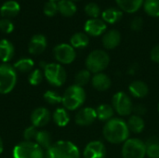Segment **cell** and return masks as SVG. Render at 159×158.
Returning a JSON list of instances; mask_svg holds the SVG:
<instances>
[{
  "instance_id": "1",
  "label": "cell",
  "mask_w": 159,
  "mask_h": 158,
  "mask_svg": "<svg viewBox=\"0 0 159 158\" xmlns=\"http://www.w3.org/2000/svg\"><path fill=\"white\" fill-rule=\"evenodd\" d=\"M129 133L127 122L118 117H114L107 121L102 129V135L105 141L112 144L124 143L129 138Z\"/></svg>"
},
{
  "instance_id": "2",
  "label": "cell",
  "mask_w": 159,
  "mask_h": 158,
  "mask_svg": "<svg viewBox=\"0 0 159 158\" xmlns=\"http://www.w3.org/2000/svg\"><path fill=\"white\" fill-rule=\"evenodd\" d=\"M46 158H80L78 147L69 141H59L47 150Z\"/></svg>"
},
{
  "instance_id": "3",
  "label": "cell",
  "mask_w": 159,
  "mask_h": 158,
  "mask_svg": "<svg viewBox=\"0 0 159 158\" xmlns=\"http://www.w3.org/2000/svg\"><path fill=\"white\" fill-rule=\"evenodd\" d=\"M86 101V91L75 84L68 87L62 95L61 103L68 111H75L80 108Z\"/></svg>"
},
{
  "instance_id": "4",
  "label": "cell",
  "mask_w": 159,
  "mask_h": 158,
  "mask_svg": "<svg viewBox=\"0 0 159 158\" xmlns=\"http://www.w3.org/2000/svg\"><path fill=\"white\" fill-rule=\"evenodd\" d=\"M110 63V57L105 50L95 49L86 59V68L91 74L102 73Z\"/></svg>"
},
{
  "instance_id": "5",
  "label": "cell",
  "mask_w": 159,
  "mask_h": 158,
  "mask_svg": "<svg viewBox=\"0 0 159 158\" xmlns=\"http://www.w3.org/2000/svg\"><path fill=\"white\" fill-rule=\"evenodd\" d=\"M13 158H45V153L35 142L25 141L14 147Z\"/></svg>"
},
{
  "instance_id": "6",
  "label": "cell",
  "mask_w": 159,
  "mask_h": 158,
  "mask_svg": "<svg viewBox=\"0 0 159 158\" xmlns=\"http://www.w3.org/2000/svg\"><path fill=\"white\" fill-rule=\"evenodd\" d=\"M17 71L8 63L0 64V94L9 93L16 86Z\"/></svg>"
},
{
  "instance_id": "7",
  "label": "cell",
  "mask_w": 159,
  "mask_h": 158,
  "mask_svg": "<svg viewBox=\"0 0 159 158\" xmlns=\"http://www.w3.org/2000/svg\"><path fill=\"white\" fill-rule=\"evenodd\" d=\"M44 77L53 87H61L67 78L63 66L60 63H47L44 68Z\"/></svg>"
},
{
  "instance_id": "8",
  "label": "cell",
  "mask_w": 159,
  "mask_h": 158,
  "mask_svg": "<svg viewBox=\"0 0 159 158\" xmlns=\"http://www.w3.org/2000/svg\"><path fill=\"white\" fill-rule=\"evenodd\" d=\"M123 158H144L146 156V145L138 138H129L122 145Z\"/></svg>"
},
{
  "instance_id": "9",
  "label": "cell",
  "mask_w": 159,
  "mask_h": 158,
  "mask_svg": "<svg viewBox=\"0 0 159 158\" xmlns=\"http://www.w3.org/2000/svg\"><path fill=\"white\" fill-rule=\"evenodd\" d=\"M133 102L129 95L126 92L118 91L112 99V106L115 112L120 116H129L132 114Z\"/></svg>"
},
{
  "instance_id": "10",
  "label": "cell",
  "mask_w": 159,
  "mask_h": 158,
  "mask_svg": "<svg viewBox=\"0 0 159 158\" xmlns=\"http://www.w3.org/2000/svg\"><path fill=\"white\" fill-rule=\"evenodd\" d=\"M54 58L60 64H70L76 58L75 49L69 44H59L53 49Z\"/></svg>"
},
{
  "instance_id": "11",
  "label": "cell",
  "mask_w": 159,
  "mask_h": 158,
  "mask_svg": "<svg viewBox=\"0 0 159 158\" xmlns=\"http://www.w3.org/2000/svg\"><path fill=\"white\" fill-rule=\"evenodd\" d=\"M84 158H105L106 147L101 141L89 142L83 151Z\"/></svg>"
},
{
  "instance_id": "12",
  "label": "cell",
  "mask_w": 159,
  "mask_h": 158,
  "mask_svg": "<svg viewBox=\"0 0 159 158\" xmlns=\"http://www.w3.org/2000/svg\"><path fill=\"white\" fill-rule=\"evenodd\" d=\"M97 119L96 110L92 107L81 108L75 115V121L78 126L88 127L92 125Z\"/></svg>"
},
{
  "instance_id": "13",
  "label": "cell",
  "mask_w": 159,
  "mask_h": 158,
  "mask_svg": "<svg viewBox=\"0 0 159 158\" xmlns=\"http://www.w3.org/2000/svg\"><path fill=\"white\" fill-rule=\"evenodd\" d=\"M85 33L90 36H100L106 32L107 24L101 19H89L84 25Z\"/></svg>"
},
{
  "instance_id": "14",
  "label": "cell",
  "mask_w": 159,
  "mask_h": 158,
  "mask_svg": "<svg viewBox=\"0 0 159 158\" xmlns=\"http://www.w3.org/2000/svg\"><path fill=\"white\" fill-rule=\"evenodd\" d=\"M51 118L50 112L45 107H38L31 115V122L34 127L41 128L46 126Z\"/></svg>"
},
{
  "instance_id": "15",
  "label": "cell",
  "mask_w": 159,
  "mask_h": 158,
  "mask_svg": "<svg viewBox=\"0 0 159 158\" xmlns=\"http://www.w3.org/2000/svg\"><path fill=\"white\" fill-rule=\"evenodd\" d=\"M122 40V36L119 31L117 30H109L103 34L102 36V45L106 49H114L117 47Z\"/></svg>"
},
{
  "instance_id": "16",
  "label": "cell",
  "mask_w": 159,
  "mask_h": 158,
  "mask_svg": "<svg viewBox=\"0 0 159 158\" xmlns=\"http://www.w3.org/2000/svg\"><path fill=\"white\" fill-rule=\"evenodd\" d=\"M47 46H48L47 38L43 34H37L31 38L28 46V50L32 55H38L41 54L43 51H45Z\"/></svg>"
},
{
  "instance_id": "17",
  "label": "cell",
  "mask_w": 159,
  "mask_h": 158,
  "mask_svg": "<svg viewBox=\"0 0 159 158\" xmlns=\"http://www.w3.org/2000/svg\"><path fill=\"white\" fill-rule=\"evenodd\" d=\"M91 85L92 87L101 92L106 91L111 88L112 85V80L111 78L104 73H99L95 74L92 78H91Z\"/></svg>"
},
{
  "instance_id": "18",
  "label": "cell",
  "mask_w": 159,
  "mask_h": 158,
  "mask_svg": "<svg viewBox=\"0 0 159 158\" xmlns=\"http://www.w3.org/2000/svg\"><path fill=\"white\" fill-rule=\"evenodd\" d=\"M129 94L136 99H143L149 93V88L147 84L141 80H135L129 86Z\"/></svg>"
},
{
  "instance_id": "19",
  "label": "cell",
  "mask_w": 159,
  "mask_h": 158,
  "mask_svg": "<svg viewBox=\"0 0 159 158\" xmlns=\"http://www.w3.org/2000/svg\"><path fill=\"white\" fill-rule=\"evenodd\" d=\"M20 10V4L17 1L14 0H8L6 1L0 7V14L5 19L13 18L19 14Z\"/></svg>"
},
{
  "instance_id": "20",
  "label": "cell",
  "mask_w": 159,
  "mask_h": 158,
  "mask_svg": "<svg viewBox=\"0 0 159 158\" xmlns=\"http://www.w3.org/2000/svg\"><path fill=\"white\" fill-rule=\"evenodd\" d=\"M118 8L127 13L137 12L142 6H143V0H116Z\"/></svg>"
},
{
  "instance_id": "21",
  "label": "cell",
  "mask_w": 159,
  "mask_h": 158,
  "mask_svg": "<svg viewBox=\"0 0 159 158\" xmlns=\"http://www.w3.org/2000/svg\"><path fill=\"white\" fill-rule=\"evenodd\" d=\"M14 52H15L14 46L9 40L7 39L0 40V60L4 63H7L13 58Z\"/></svg>"
},
{
  "instance_id": "22",
  "label": "cell",
  "mask_w": 159,
  "mask_h": 158,
  "mask_svg": "<svg viewBox=\"0 0 159 158\" xmlns=\"http://www.w3.org/2000/svg\"><path fill=\"white\" fill-rule=\"evenodd\" d=\"M96 115L97 119H99L102 122H107L115 117V110L112 105L107 103L100 104L96 109Z\"/></svg>"
},
{
  "instance_id": "23",
  "label": "cell",
  "mask_w": 159,
  "mask_h": 158,
  "mask_svg": "<svg viewBox=\"0 0 159 158\" xmlns=\"http://www.w3.org/2000/svg\"><path fill=\"white\" fill-rule=\"evenodd\" d=\"M122 17L123 12L117 7H109L102 12V18L105 23L115 24L118 22L122 19Z\"/></svg>"
},
{
  "instance_id": "24",
  "label": "cell",
  "mask_w": 159,
  "mask_h": 158,
  "mask_svg": "<svg viewBox=\"0 0 159 158\" xmlns=\"http://www.w3.org/2000/svg\"><path fill=\"white\" fill-rule=\"evenodd\" d=\"M127 125H128L129 131L134 134L142 133L145 128V122H144L143 118L141 116L135 115H129V117L127 121Z\"/></svg>"
},
{
  "instance_id": "25",
  "label": "cell",
  "mask_w": 159,
  "mask_h": 158,
  "mask_svg": "<svg viewBox=\"0 0 159 158\" xmlns=\"http://www.w3.org/2000/svg\"><path fill=\"white\" fill-rule=\"evenodd\" d=\"M58 11L64 17H72L75 14L77 7L72 0H59Z\"/></svg>"
},
{
  "instance_id": "26",
  "label": "cell",
  "mask_w": 159,
  "mask_h": 158,
  "mask_svg": "<svg viewBox=\"0 0 159 158\" xmlns=\"http://www.w3.org/2000/svg\"><path fill=\"white\" fill-rule=\"evenodd\" d=\"M89 44V38L86 33H82V32L75 33L70 38V45L74 48H83L88 47Z\"/></svg>"
},
{
  "instance_id": "27",
  "label": "cell",
  "mask_w": 159,
  "mask_h": 158,
  "mask_svg": "<svg viewBox=\"0 0 159 158\" xmlns=\"http://www.w3.org/2000/svg\"><path fill=\"white\" fill-rule=\"evenodd\" d=\"M54 123L59 127H65L70 122V115L65 108H58L52 115Z\"/></svg>"
},
{
  "instance_id": "28",
  "label": "cell",
  "mask_w": 159,
  "mask_h": 158,
  "mask_svg": "<svg viewBox=\"0 0 159 158\" xmlns=\"http://www.w3.org/2000/svg\"><path fill=\"white\" fill-rule=\"evenodd\" d=\"M146 156L149 158H159V139L152 137L145 142Z\"/></svg>"
},
{
  "instance_id": "29",
  "label": "cell",
  "mask_w": 159,
  "mask_h": 158,
  "mask_svg": "<svg viewBox=\"0 0 159 158\" xmlns=\"http://www.w3.org/2000/svg\"><path fill=\"white\" fill-rule=\"evenodd\" d=\"M34 142L42 148V149H48L52 143H51V135L47 130H38L36 137L34 139Z\"/></svg>"
},
{
  "instance_id": "30",
  "label": "cell",
  "mask_w": 159,
  "mask_h": 158,
  "mask_svg": "<svg viewBox=\"0 0 159 158\" xmlns=\"http://www.w3.org/2000/svg\"><path fill=\"white\" fill-rule=\"evenodd\" d=\"M34 61L33 60L29 59V58H22L19 61H17L13 67L16 71H19L20 73H28L31 72L34 68Z\"/></svg>"
},
{
  "instance_id": "31",
  "label": "cell",
  "mask_w": 159,
  "mask_h": 158,
  "mask_svg": "<svg viewBox=\"0 0 159 158\" xmlns=\"http://www.w3.org/2000/svg\"><path fill=\"white\" fill-rule=\"evenodd\" d=\"M143 8L147 15L151 17H159V0H145Z\"/></svg>"
},
{
  "instance_id": "32",
  "label": "cell",
  "mask_w": 159,
  "mask_h": 158,
  "mask_svg": "<svg viewBox=\"0 0 159 158\" xmlns=\"http://www.w3.org/2000/svg\"><path fill=\"white\" fill-rule=\"evenodd\" d=\"M92 75L91 73L88 70V69H83L80 70L75 76V84L80 87H84L87 84H89L91 81Z\"/></svg>"
},
{
  "instance_id": "33",
  "label": "cell",
  "mask_w": 159,
  "mask_h": 158,
  "mask_svg": "<svg viewBox=\"0 0 159 158\" xmlns=\"http://www.w3.org/2000/svg\"><path fill=\"white\" fill-rule=\"evenodd\" d=\"M84 10H85L86 14L88 16H89L91 19H97L102 14L101 7H99L98 4H96L94 2H90V3L87 4Z\"/></svg>"
},
{
  "instance_id": "34",
  "label": "cell",
  "mask_w": 159,
  "mask_h": 158,
  "mask_svg": "<svg viewBox=\"0 0 159 158\" xmlns=\"http://www.w3.org/2000/svg\"><path fill=\"white\" fill-rule=\"evenodd\" d=\"M44 99L45 101L52 105L58 104L61 102L62 101V96H61L58 92L53 91V90H48L44 93Z\"/></svg>"
},
{
  "instance_id": "35",
  "label": "cell",
  "mask_w": 159,
  "mask_h": 158,
  "mask_svg": "<svg viewBox=\"0 0 159 158\" xmlns=\"http://www.w3.org/2000/svg\"><path fill=\"white\" fill-rule=\"evenodd\" d=\"M43 77H44V75H43L42 71L40 69H35L30 74V75L28 77V80H29V83L32 86H37L42 82Z\"/></svg>"
},
{
  "instance_id": "36",
  "label": "cell",
  "mask_w": 159,
  "mask_h": 158,
  "mask_svg": "<svg viewBox=\"0 0 159 158\" xmlns=\"http://www.w3.org/2000/svg\"><path fill=\"white\" fill-rule=\"evenodd\" d=\"M44 14L48 17H53L58 12V5L54 1H48L43 8Z\"/></svg>"
},
{
  "instance_id": "37",
  "label": "cell",
  "mask_w": 159,
  "mask_h": 158,
  "mask_svg": "<svg viewBox=\"0 0 159 158\" xmlns=\"http://www.w3.org/2000/svg\"><path fill=\"white\" fill-rule=\"evenodd\" d=\"M0 30L5 34H10L14 30V24L9 19L0 20Z\"/></svg>"
},
{
  "instance_id": "38",
  "label": "cell",
  "mask_w": 159,
  "mask_h": 158,
  "mask_svg": "<svg viewBox=\"0 0 159 158\" xmlns=\"http://www.w3.org/2000/svg\"><path fill=\"white\" fill-rule=\"evenodd\" d=\"M37 131H38L37 129L35 127H34V126H31V127L27 128L24 130V133H23V137H24L25 141H27V142H34Z\"/></svg>"
},
{
  "instance_id": "39",
  "label": "cell",
  "mask_w": 159,
  "mask_h": 158,
  "mask_svg": "<svg viewBox=\"0 0 159 158\" xmlns=\"http://www.w3.org/2000/svg\"><path fill=\"white\" fill-rule=\"evenodd\" d=\"M143 20L141 17H135L130 22V28L135 32L141 31L143 29Z\"/></svg>"
},
{
  "instance_id": "40",
  "label": "cell",
  "mask_w": 159,
  "mask_h": 158,
  "mask_svg": "<svg viewBox=\"0 0 159 158\" xmlns=\"http://www.w3.org/2000/svg\"><path fill=\"white\" fill-rule=\"evenodd\" d=\"M146 112H147V109H146V107L143 104L138 103V104H134L133 105V109H132V114L133 115L143 117L146 114Z\"/></svg>"
},
{
  "instance_id": "41",
  "label": "cell",
  "mask_w": 159,
  "mask_h": 158,
  "mask_svg": "<svg viewBox=\"0 0 159 158\" xmlns=\"http://www.w3.org/2000/svg\"><path fill=\"white\" fill-rule=\"evenodd\" d=\"M150 58L154 62L159 63V44L152 48L150 52Z\"/></svg>"
},
{
  "instance_id": "42",
  "label": "cell",
  "mask_w": 159,
  "mask_h": 158,
  "mask_svg": "<svg viewBox=\"0 0 159 158\" xmlns=\"http://www.w3.org/2000/svg\"><path fill=\"white\" fill-rule=\"evenodd\" d=\"M138 70H139V66L137 63H133L132 65H130L128 69V74H130V75H134L138 73Z\"/></svg>"
},
{
  "instance_id": "43",
  "label": "cell",
  "mask_w": 159,
  "mask_h": 158,
  "mask_svg": "<svg viewBox=\"0 0 159 158\" xmlns=\"http://www.w3.org/2000/svg\"><path fill=\"white\" fill-rule=\"evenodd\" d=\"M3 150H4V143H3V141H2V139L0 137V155L2 154Z\"/></svg>"
},
{
  "instance_id": "44",
  "label": "cell",
  "mask_w": 159,
  "mask_h": 158,
  "mask_svg": "<svg viewBox=\"0 0 159 158\" xmlns=\"http://www.w3.org/2000/svg\"><path fill=\"white\" fill-rule=\"evenodd\" d=\"M157 110H158V113H159V102H158V105H157Z\"/></svg>"
},
{
  "instance_id": "45",
  "label": "cell",
  "mask_w": 159,
  "mask_h": 158,
  "mask_svg": "<svg viewBox=\"0 0 159 158\" xmlns=\"http://www.w3.org/2000/svg\"><path fill=\"white\" fill-rule=\"evenodd\" d=\"M48 1H54V2H56V1H58V0H48Z\"/></svg>"
},
{
  "instance_id": "46",
  "label": "cell",
  "mask_w": 159,
  "mask_h": 158,
  "mask_svg": "<svg viewBox=\"0 0 159 158\" xmlns=\"http://www.w3.org/2000/svg\"><path fill=\"white\" fill-rule=\"evenodd\" d=\"M72 1H79V0H72Z\"/></svg>"
}]
</instances>
